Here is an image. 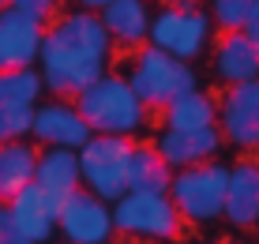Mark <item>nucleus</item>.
Returning <instances> with one entry per match:
<instances>
[{"mask_svg":"<svg viewBox=\"0 0 259 244\" xmlns=\"http://www.w3.org/2000/svg\"><path fill=\"white\" fill-rule=\"evenodd\" d=\"M173 8H199V0H169Z\"/></svg>","mask_w":259,"mask_h":244,"instance_id":"obj_29","label":"nucleus"},{"mask_svg":"<svg viewBox=\"0 0 259 244\" xmlns=\"http://www.w3.org/2000/svg\"><path fill=\"white\" fill-rule=\"evenodd\" d=\"M226 177H229V166L218 158L173 169L165 195L173 199L181 222H188V225H214L218 222L222 199H226Z\"/></svg>","mask_w":259,"mask_h":244,"instance_id":"obj_3","label":"nucleus"},{"mask_svg":"<svg viewBox=\"0 0 259 244\" xmlns=\"http://www.w3.org/2000/svg\"><path fill=\"white\" fill-rule=\"evenodd\" d=\"M34 188L49 195L53 203L60 207V199H68L79 184V158L75 150H64V147H41L38 158H34Z\"/></svg>","mask_w":259,"mask_h":244,"instance_id":"obj_16","label":"nucleus"},{"mask_svg":"<svg viewBox=\"0 0 259 244\" xmlns=\"http://www.w3.org/2000/svg\"><path fill=\"white\" fill-rule=\"evenodd\" d=\"M8 211H12L19 233L30 244H49L57 237V203H53L41 188L26 184L23 192H15L12 199H8Z\"/></svg>","mask_w":259,"mask_h":244,"instance_id":"obj_14","label":"nucleus"},{"mask_svg":"<svg viewBox=\"0 0 259 244\" xmlns=\"http://www.w3.org/2000/svg\"><path fill=\"white\" fill-rule=\"evenodd\" d=\"M46 98L38 68H0V105H38Z\"/></svg>","mask_w":259,"mask_h":244,"instance_id":"obj_21","label":"nucleus"},{"mask_svg":"<svg viewBox=\"0 0 259 244\" xmlns=\"http://www.w3.org/2000/svg\"><path fill=\"white\" fill-rule=\"evenodd\" d=\"M102 244H109V240H102Z\"/></svg>","mask_w":259,"mask_h":244,"instance_id":"obj_33","label":"nucleus"},{"mask_svg":"<svg viewBox=\"0 0 259 244\" xmlns=\"http://www.w3.org/2000/svg\"><path fill=\"white\" fill-rule=\"evenodd\" d=\"M240 34H244L248 42H252V49L259 53V0H252V8H248V19L240 26Z\"/></svg>","mask_w":259,"mask_h":244,"instance_id":"obj_26","label":"nucleus"},{"mask_svg":"<svg viewBox=\"0 0 259 244\" xmlns=\"http://www.w3.org/2000/svg\"><path fill=\"white\" fill-rule=\"evenodd\" d=\"M252 244H259V225H255V240H252Z\"/></svg>","mask_w":259,"mask_h":244,"instance_id":"obj_30","label":"nucleus"},{"mask_svg":"<svg viewBox=\"0 0 259 244\" xmlns=\"http://www.w3.org/2000/svg\"><path fill=\"white\" fill-rule=\"evenodd\" d=\"M248 8H252V0H207V19H210L214 30L233 34L244 26Z\"/></svg>","mask_w":259,"mask_h":244,"instance_id":"obj_22","label":"nucleus"},{"mask_svg":"<svg viewBox=\"0 0 259 244\" xmlns=\"http://www.w3.org/2000/svg\"><path fill=\"white\" fill-rule=\"evenodd\" d=\"M113 64V42L98 12H57L46 23L38 49V75L53 98H75Z\"/></svg>","mask_w":259,"mask_h":244,"instance_id":"obj_1","label":"nucleus"},{"mask_svg":"<svg viewBox=\"0 0 259 244\" xmlns=\"http://www.w3.org/2000/svg\"><path fill=\"white\" fill-rule=\"evenodd\" d=\"M218 124V98L207 90L192 87L184 94H177L169 105H162V128H214Z\"/></svg>","mask_w":259,"mask_h":244,"instance_id":"obj_18","label":"nucleus"},{"mask_svg":"<svg viewBox=\"0 0 259 244\" xmlns=\"http://www.w3.org/2000/svg\"><path fill=\"white\" fill-rule=\"evenodd\" d=\"M46 38V23L19 8H0V68H34Z\"/></svg>","mask_w":259,"mask_h":244,"instance_id":"obj_12","label":"nucleus"},{"mask_svg":"<svg viewBox=\"0 0 259 244\" xmlns=\"http://www.w3.org/2000/svg\"><path fill=\"white\" fill-rule=\"evenodd\" d=\"M34 158H38V150L30 139L0 143V203H8L34 180Z\"/></svg>","mask_w":259,"mask_h":244,"instance_id":"obj_20","label":"nucleus"},{"mask_svg":"<svg viewBox=\"0 0 259 244\" xmlns=\"http://www.w3.org/2000/svg\"><path fill=\"white\" fill-rule=\"evenodd\" d=\"M71 4H75L79 12H102V8L109 4V0H71Z\"/></svg>","mask_w":259,"mask_h":244,"instance_id":"obj_27","label":"nucleus"},{"mask_svg":"<svg viewBox=\"0 0 259 244\" xmlns=\"http://www.w3.org/2000/svg\"><path fill=\"white\" fill-rule=\"evenodd\" d=\"M222 222L237 233H248L259 225V161L248 158V154L229 166L226 199H222Z\"/></svg>","mask_w":259,"mask_h":244,"instance_id":"obj_11","label":"nucleus"},{"mask_svg":"<svg viewBox=\"0 0 259 244\" xmlns=\"http://www.w3.org/2000/svg\"><path fill=\"white\" fill-rule=\"evenodd\" d=\"M30 116L34 105H0V143L30 139Z\"/></svg>","mask_w":259,"mask_h":244,"instance_id":"obj_23","label":"nucleus"},{"mask_svg":"<svg viewBox=\"0 0 259 244\" xmlns=\"http://www.w3.org/2000/svg\"><path fill=\"white\" fill-rule=\"evenodd\" d=\"M30 139L38 147H64V150H79L91 139V128L79 116L75 102L68 98H41L34 105L30 116Z\"/></svg>","mask_w":259,"mask_h":244,"instance_id":"obj_10","label":"nucleus"},{"mask_svg":"<svg viewBox=\"0 0 259 244\" xmlns=\"http://www.w3.org/2000/svg\"><path fill=\"white\" fill-rule=\"evenodd\" d=\"M113 211V233L132 240H177L184 229L181 214L165 192H124L109 203Z\"/></svg>","mask_w":259,"mask_h":244,"instance_id":"obj_5","label":"nucleus"},{"mask_svg":"<svg viewBox=\"0 0 259 244\" xmlns=\"http://www.w3.org/2000/svg\"><path fill=\"white\" fill-rule=\"evenodd\" d=\"M57 233L68 244H102L113 237V211L87 188H75L57 207Z\"/></svg>","mask_w":259,"mask_h":244,"instance_id":"obj_9","label":"nucleus"},{"mask_svg":"<svg viewBox=\"0 0 259 244\" xmlns=\"http://www.w3.org/2000/svg\"><path fill=\"white\" fill-rule=\"evenodd\" d=\"M128 150H132V139H124V135L91 132V139L75 150L79 184H83L87 192H94L98 199H105V203H113L117 195H124L128 192V180H124Z\"/></svg>","mask_w":259,"mask_h":244,"instance_id":"obj_7","label":"nucleus"},{"mask_svg":"<svg viewBox=\"0 0 259 244\" xmlns=\"http://www.w3.org/2000/svg\"><path fill=\"white\" fill-rule=\"evenodd\" d=\"M0 244H30L19 233V225H15L12 211H8V203H0Z\"/></svg>","mask_w":259,"mask_h":244,"instance_id":"obj_25","label":"nucleus"},{"mask_svg":"<svg viewBox=\"0 0 259 244\" xmlns=\"http://www.w3.org/2000/svg\"><path fill=\"white\" fill-rule=\"evenodd\" d=\"M60 4H64V0H8V8H19V12L34 15V19H41V23H49L53 15L60 12Z\"/></svg>","mask_w":259,"mask_h":244,"instance_id":"obj_24","label":"nucleus"},{"mask_svg":"<svg viewBox=\"0 0 259 244\" xmlns=\"http://www.w3.org/2000/svg\"><path fill=\"white\" fill-rule=\"evenodd\" d=\"M75 109L79 116L87 120L91 132H102V135H124V139H136V135L147 128V105L136 98V90L128 87L124 75H98L91 87H83L75 98Z\"/></svg>","mask_w":259,"mask_h":244,"instance_id":"obj_2","label":"nucleus"},{"mask_svg":"<svg viewBox=\"0 0 259 244\" xmlns=\"http://www.w3.org/2000/svg\"><path fill=\"white\" fill-rule=\"evenodd\" d=\"M128 87L136 90V98L147 109H162L177 94L199 87V75L188 60H177L169 53L154 49V45H139L132 49V64H128Z\"/></svg>","mask_w":259,"mask_h":244,"instance_id":"obj_4","label":"nucleus"},{"mask_svg":"<svg viewBox=\"0 0 259 244\" xmlns=\"http://www.w3.org/2000/svg\"><path fill=\"white\" fill-rule=\"evenodd\" d=\"M169 177H173V169H169L165 158L154 150V143H132L128 169H124L128 192H165Z\"/></svg>","mask_w":259,"mask_h":244,"instance_id":"obj_19","label":"nucleus"},{"mask_svg":"<svg viewBox=\"0 0 259 244\" xmlns=\"http://www.w3.org/2000/svg\"><path fill=\"white\" fill-rule=\"evenodd\" d=\"M210 75L222 87H237V83H248V79H259V53L252 49V42L240 30L218 34L214 57H210Z\"/></svg>","mask_w":259,"mask_h":244,"instance_id":"obj_15","label":"nucleus"},{"mask_svg":"<svg viewBox=\"0 0 259 244\" xmlns=\"http://www.w3.org/2000/svg\"><path fill=\"white\" fill-rule=\"evenodd\" d=\"M57 244H68V240H57Z\"/></svg>","mask_w":259,"mask_h":244,"instance_id":"obj_32","label":"nucleus"},{"mask_svg":"<svg viewBox=\"0 0 259 244\" xmlns=\"http://www.w3.org/2000/svg\"><path fill=\"white\" fill-rule=\"evenodd\" d=\"M4 4H8V0H0V8H4Z\"/></svg>","mask_w":259,"mask_h":244,"instance_id":"obj_31","label":"nucleus"},{"mask_svg":"<svg viewBox=\"0 0 259 244\" xmlns=\"http://www.w3.org/2000/svg\"><path fill=\"white\" fill-rule=\"evenodd\" d=\"M199 244H244V240H237V237H218V240H199Z\"/></svg>","mask_w":259,"mask_h":244,"instance_id":"obj_28","label":"nucleus"},{"mask_svg":"<svg viewBox=\"0 0 259 244\" xmlns=\"http://www.w3.org/2000/svg\"><path fill=\"white\" fill-rule=\"evenodd\" d=\"M113 49H139L147 45V26H150V4L147 0H109L98 12Z\"/></svg>","mask_w":259,"mask_h":244,"instance_id":"obj_17","label":"nucleus"},{"mask_svg":"<svg viewBox=\"0 0 259 244\" xmlns=\"http://www.w3.org/2000/svg\"><path fill=\"white\" fill-rule=\"evenodd\" d=\"M218 132L240 154L259 150V79L226 87L218 98Z\"/></svg>","mask_w":259,"mask_h":244,"instance_id":"obj_8","label":"nucleus"},{"mask_svg":"<svg viewBox=\"0 0 259 244\" xmlns=\"http://www.w3.org/2000/svg\"><path fill=\"white\" fill-rule=\"evenodd\" d=\"M214 42V26L207 19V12L203 8H158L154 15H150V26H147V45H154V49L169 53V57L177 60H199L203 53L210 49Z\"/></svg>","mask_w":259,"mask_h":244,"instance_id":"obj_6","label":"nucleus"},{"mask_svg":"<svg viewBox=\"0 0 259 244\" xmlns=\"http://www.w3.org/2000/svg\"><path fill=\"white\" fill-rule=\"evenodd\" d=\"M222 132L218 124L214 128H162L154 135V150L165 158L169 169H184V166H199V161H210L222 154Z\"/></svg>","mask_w":259,"mask_h":244,"instance_id":"obj_13","label":"nucleus"}]
</instances>
